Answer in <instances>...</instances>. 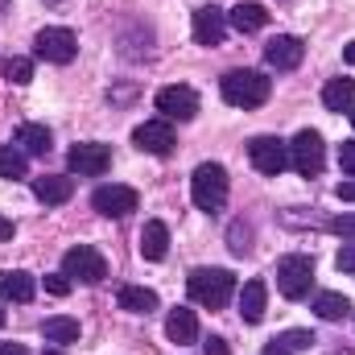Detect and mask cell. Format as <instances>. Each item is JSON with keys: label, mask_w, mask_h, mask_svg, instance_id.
Here are the masks:
<instances>
[{"label": "cell", "mask_w": 355, "mask_h": 355, "mask_svg": "<svg viewBox=\"0 0 355 355\" xmlns=\"http://www.w3.org/2000/svg\"><path fill=\"white\" fill-rule=\"evenodd\" d=\"M343 58H347V62H352V67H355V42H352V46H347V50H343Z\"/></svg>", "instance_id": "f35d334b"}, {"label": "cell", "mask_w": 355, "mask_h": 355, "mask_svg": "<svg viewBox=\"0 0 355 355\" xmlns=\"http://www.w3.org/2000/svg\"><path fill=\"white\" fill-rule=\"evenodd\" d=\"M227 248H232V257H248V252H252V227H248L244 219H236V223L227 227Z\"/></svg>", "instance_id": "4316f807"}, {"label": "cell", "mask_w": 355, "mask_h": 355, "mask_svg": "<svg viewBox=\"0 0 355 355\" xmlns=\"http://www.w3.org/2000/svg\"><path fill=\"white\" fill-rule=\"evenodd\" d=\"M37 293V281L29 272H0V302H33Z\"/></svg>", "instance_id": "d6986e66"}, {"label": "cell", "mask_w": 355, "mask_h": 355, "mask_svg": "<svg viewBox=\"0 0 355 355\" xmlns=\"http://www.w3.org/2000/svg\"><path fill=\"white\" fill-rule=\"evenodd\" d=\"M352 120H355V107H352Z\"/></svg>", "instance_id": "b9f144b4"}, {"label": "cell", "mask_w": 355, "mask_h": 355, "mask_svg": "<svg viewBox=\"0 0 355 355\" xmlns=\"http://www.w3.org/2000/svg\"><path fill=\"white\" fill-rule=\"evenodd\" d=\"M62 272L71 277V281H83V285H99L103 277H107V265H103V257L91 248V244H75L67 257H62Z\"/></svg>", "instance_id": "8992f818"}, {"label": "cell", "mask_w": 355, "mask_h": 355, "mask_svg": "<svg viewBox=\"0 0 355 355\" xmlns=\"http://www.w3.org/2000/svg\"><path fill=\"white\" fill-rule=\"evenodd\" d=\"M71 285H75V281H71L67 272H46V289H50L54 297H67V293H71Z\"/></svg>", "instance_id": "f546056e"}, {"label": "cell", "mask_w": 355, "mask_h": 355, "mask_svg": "<svg viewBox=\"0 0 355 355\" xmlns=\"http://www.w3.org/2000/svg\"><path fill=\"white\" fill-rule=\"evenodd\" d=\"M289 166L302 178H318L322 166H327V145L314 128H302L293 141H289Z\"/></svg>", "instance_id": "5b68a950"}, {"label": "cell", "mask_w": 355, "mask_h": 355, "mask_svg": "<svg viewBox=\"0 0 355 355\" xmlns=\"http://www.w3.org/2000/svg\"><path fill=\"white\" fill-rule=\"evenodd\" d=\"M335 194H339L343 202H355V178H347V182H339V186H335Z\"/></svg>", "instance_id": "e575fe53"}, {"label": "cell", "mask_w": 355, "mask_h": 355, "mask_svg": "<svg viewBox=\"0 0 355 355\" xmlns=\"http://www.w3.org/2000/svg\"><path fill=\"white\" fill-rule=\"evenodd\" d=\"M314 285V261L302 257V252H289L277 261V289L289 297V302H302Z\"/></svg>", "instance_id": "277c9868"}, {"label": "cell", "mask_w": 355, "mask_h": 355, "mask_svg": "<svg viewBox=\"0 0 355 355\" xmlns=\"http://www.w3.org/2000/svg\"><path fill=\"white\" fill-rule=\"evenodd\" d=\"M335 265H339V272H355V244H343V248H339Z\"/></svg>", "instance_id": "d6a6232c"}, {"label": "cell", "mask_w": 355, "mask_h": 355, "mask_svg": "<svg viewBox=\"0 0 355 355\" xmlns=\"http://www.w3.org/2000/svg\"><path fill=\"white\" fill-rule=\"evenodd\" d=\"M227 25L240 29V33H257V29H265L268 25V8L265 4H252V0H248V4L240 0V4L227 12Z\"/></svg>", "instance_id": "2e32d148"}, {"label": "cell", "mask_w": 355, "mask_h": 355, "mask_svg": "<svg viewBox=\"0 0 355 355\" xmlns=\"http://www.w3.org/2000/svg\"><path fill=\"white\" fill-rule=\"evenodd\" d=\"M248 157H252V166H257L261 174L277 178L289 166V145H285L281 137H257V141L248 145Z\"/></svg>", "instance_id": "8fae6325"}, {"label": "cell", "mask_w": 355, "mask_h": 355, "mask_svg": "<svg viewBox=\"0 0 355 355\" xmlns=\"http://www.w3.org/2000/svg\"><path fill=\"white\" fill-rule=\"evenodd\" d=\"M0 71H4V79H8V83H17V87H25V83L33 79V62H29V58H21V54L4 58V67H0Z\"/></svg>", "instance_id": "83f0119b"}, {"label": "cell", "mask_w": 355, "mask_h": 355, "mask_svg": "<svg viewBox=\"0 0 355 355\" xmlns=\"http://www.w3.org/2000/svg\"><path fill=\"white\" fill-rule=\"evenodd\" d=\"M190 198H194V207L207 211V215L223 211V202H227V170H223L219 162H202V166L194 170V178H190Z\"/></svg>", "instance_id": "7a4b0ae2"}, {"label": "cell", "mask_w": 355, "mask_h": 355, "mask_svg": "<svg viewBox=\"0 0 355 355\" xmlns=\"http://www.w3.org/2000/svg\"><path fill=\"white\" fill-rule=\"evenodd\" d=\"M67 166H71V174H79V178H99V174L112 170V149L107 145H95V141L75 145L67 153Z\"/></svg>", "instance_id": "30bf717a"}, {"label": "cell", "mask_w": 355, "mask_h": 355, "mask_svg": "<svg viewBox=\"0 0 355 355\" xmlns=\"http://www.w3.org/2000/svg\"><path fill=\"white\" fill-rule=\"evenodd\" d=\"M42 335H46V343H79V322L67 318V314H58V318L42 322Z\"/></svg>", "instance_id": "d4e9b609"}, {"label": "cell", "mask_w": 355, "mask_h": 355, "mask_svg": "<svg viewBox=\"0 0 355 355\" xmlns=\"http://www.w3.org/2000/svg\"><path fill=\"white\" fill-rule=\"evenodd\" d=\"M29 174V157L21 153V145H0V178H25Z\"/></svg>", "instance_id": "484cf974"}, {"label": "cell", "mask_w": 355, "mask_h": 355, "mask_svg": "<svg viewBox=\"0 0 355 355\" xmlns=\"http://www.w3.org/2000/svg\"><path fill=\"white\" fill-rule=\"evenodd\" d=\"M265 302H268L265 281H248L240 289V314H244V322H261L265 318Z\"/></svg>", "instance_id": "44dd1931"}, {"label": "cell", "mask_w": 355, "mask_h": 355, "mask_svg": "<svg viewBox=\"0 0 355 355\" xmlns=\"http://www.w3.org/2000/svg\"><path fill=\"white\" fill-rule=\"evenodd\" d=\"M17 145H21L25 157H46L50 145H54V137H50L46 124H21V128H17Z\"/></svg>", "instance_id": "e0dca14e"}, {"label": "cell", "mask_w": 355, "mask_h": 355, "mask_svg": "<svg viewBox=\"0 0 355 355\" xmlns=\"http://www.w3.org/2000/svg\"><path fill=\"white\" fill-rule=\"evenodd\" d=\"M277 343H281L289 355H297V352H310L318 339H314L310 331H281V335H277Z\"/></svg>", "instance_id": "f1b7e54d"}, {"label": "cell", "mask_w": 355, "mask_h": 355, "mask_svg": "<svg viewBox=\"0 0 355 355\" xmlns=\"http://www.w3.org/2000/svg\"><path fill=\"white\" fill-rule=\"evenodd\" d=\"M339 166H343V174L355 178V141H343L339 145Z\"/></svg>", "instance_id": "1f68e13d"}, {"label": "cell", "mask_w": 355, "mask_h": 355, "mask_svg": "<svg viewBox=\"0 0 355 355\" xmlns=\"http://www.w3.org/2000/svg\"><path fill=\"white\" fill-rule=\"evenodd\" d=\"M120 310H128V314H153L157 310V293L145 289V285H124L120 289Z\"/></svg>", "instance_id": "7402d4cb"}, {"label": "cell", "mask_w": 355, "mask_h": 355, "mask_svg": "<svg viewBox=\"0 0 355 355\" xmlns=\"http://www.w3.org/2000/svg\"><path fill=\"white\" fill-rule=\"evenodd\" d=\"M137 202H141V194H137L132 186H120V182L99 186V190L91 194V207H95L99 215H107V219H124V215H132Z\"/></svg>", "instance_id": "ba28073f"}, {"label": "cell", "mask_w": 355, "mask_h": 355, "mask_svg": "<svg viewBox=\"0 0 355 355\" xmlns=\"http://www.w3.org/2000/svg\"><path fill=\"white\" fill-rule=\"evenodd\" d=\"M0 355H29L21 343H0Z\"/></svg>", "instance_id": "8d00e7d4"}, {"label": "cell", "mask_w": 355, "mask_h": 355, "mask_svg": "<svg viewBox=\"0 0 355 355\" xmlns=\"http://www.w3.org/2000/svg\"><path fill=\"white\" fill-rule=\"evenodd\" d=\"M223 33H227V12H219L215 4H207V8L194 12V42L198 46H219Z\"/></svg>", "instance_id": "5bb4252c"}, {"label": "cell", "mask_w": 355, "mask_h": 355, "mask_svg": "<svg viewBox=\"0 0 355 355\" xmlns=\"http://www.w3.org/2000/svg\"><path fill=\"white\" fill-rule=\"evenodd\" d=\"M314 314H318L322 322H343V318L352 314V302H347L343 293H331V289H327V293L314 297Z\"/></svg>", "instance_id": "cb8c5ba5"}, {"label": "cell", "mask_w": 355, "mask_h": 355, "mask_svg": "<svg viewBox=\"0 0 355 355\" xmlns=\"http://www.w3.org/2000/svg\"><path fill=\"white\" fill-rule=\"evenodd\" d=\"M302 58H306V46H302V37H293V33H277L265 46V62L272 71H297Z\"/></svg>", "instance_id": "4fadbf2b"}, {"label": "cell", "mask_w": 355, "mask_h": 355, "mask_svg": "<svg viewBox=\"0 0 355 355\" xmlns=\"http://www.w3.org/2000/svg\"><path fill=\"white\" fill-rule=\"evenodd\" d=\"M4 322H8V314H4V310H0V327H4Z\"/></svg>", "instance_id": "60d3db41"}, {"label": "cell", "mask_w": 355, "mask_h": 355, "mask_svg": "<svg viewBox=\"0 0 355 355\" xmlns=\"http://www.w3.org/2000/svg\"><path fill=\"white\" fill-rule=\"evenodd\" d=\"M132 145H137L141 153L170 157V153H174V145H178L174 124H170V120H145V124H137V132H132Z\"/></svg>", "instance_id": "9c48e42d"}, {"label": "cell", "mask_w": 355, "mask_h": 355, "mask_svg": "<svg viewBox=\"0 0 355 355\" xmlns=\"http://www.w3.org/2000/svg\"><path fill=\"white\" fill-rule=\"evenodd\" d=\"M261 355H289V352H285V347H281L277 339H268V343H265V352H261Z\"/></svg>", "instance_id": "74e56055"}, {"label": "cell", "mask_w": 355, "mask_h": 355, "mask_svg": "<svg viewBox=\"0 0 355 355\" xmlns=\"http://www.w3.org/2000/svg\"><path fill=\"white\" fill-rule=\"evenodd\" d=\"M202 355H227V339H219V335H211V339L202 343Z\"/></svg>", "instance_id": "836d02e7"}, {"label": "cell", "mask_w": 355, "mask_h": 355, "mask_svg": "<svg viewBox=\"0 0 355 355\" xmlns=\"http://www.w3.org/2000/svg\"><path fill=\"white\" fill-rule=\"evenodd\" d=\"M42 355H62V352H58V347H50V352H42Z\"/></svg>", "instance_id": "ab89813d"}, {"label": "cell", "mask_w": 355, "mask_h": 355, "mask_svg": "<svg viewBox=\"0 0 355 355\" xmlns=\"http://www.w3.org/2000/svg\"><path fill=\"white\" fill-rule=\"evenodd\" d=\"M33 50H37V58L67 67V62H75V54H79V42H75V33H71V29H62V25H50V29H42V33H37Z\"/></svg>", "instance_id": "52a82bcc"}, {"label": "cell", "mask_w": 355, "mask_h": 355, "mask_svg": "<svg viewBox=\"0 0 355 355\" xmlns=\"http://www.w3.org/2000/svg\"><path fill=\"white\" fill-rule=\"evenodd\" d=\"M166 335H170L174 343H194V339H198V318H194V310H186V306L170 310V318H166Z\"/></svg>", "instance_id": "ffe728a7"}, {"label": "cell", "mask_w": 355, "mask_h": 355, "mask_svg": "<svg viewBox=\"0 0 355 355\" xmlns=\"http://www.w3.org/2000/svg\"><path fill=\"white\" fill-rule=\"evenodd\" d=\"M223 99L232 103V107H261L268 95H272V79H265L261 71H227L223 75Z\"/></svg>", "instance_id": "3957f363"}, {"label": "cell", "mask_w": 355, "mask_h": 355, "mask_svg": "<svg viewBox=\"0 0 355 355\" xmlns=\"http://www.w3.org/2000/svg\"><path fill=\"white\" fill-rule=\"evenodd\" d=\"M322 103L331 112H352L355 107V79H331L322 87Z\"/></svg>", "instance_id": "603a6c76"}, {"label": "cell", "mask_w": 355, "mask_h": 355, "mask_svg": "<svg viewBox=\"0 0 355 355\" xmlns=\"http://www.w3.org/2000/svg\"><path fill=\"white\" fill-rule=\"evenodd\" d=\"M157 112H162L166 120L186 124V120L198 116V95H194L190 87H162L157 91Z\"/></svg>", "instance_id": "7c38bea8"}, {"label": "cell", "mask_w": 355, "mask_h": 355, "mask_svg": "<svg viewBox=\"0 0 355 355\" xmlns=\"http://www.w3.org/2000/svg\"><path fill=\"white\" fill-rule=\"evenodd\" d=\"M186 289H190V297H194L198 306L223 310V306L232 302V293H236V277H232L227 268H194V272L186 277Z\"/></svg>", "instance_id": "6da1fadb"}, {"label": "cell", "mask_w": 355, "mask_h": 355, "mask_svg": "<svg viewBox=\"0 0 355 355\" xmlns=\"http://www.w3.org/2000/svg\"><path fill=\"white\" fill-rule=\"evenodd\" d=\"M331 232H339L343 240H352V244H355V211H352V215H339V219H331Z\"/></svg>", "instance_id": "4dcf8cb0"}, {"label": "cell", "mask_w": 355, "mask_h": 355, "mask_svg": "<svg viewBox=\"0 0 355 355\" xmlns=\"http://www.w3.org/2000/svg\"><path fill=\"white\" fill-rule=\"evenodd\" d=\"M50 4H54V0H50Z\"/></svg>", "instance_id": "7bdbcfd3"}, {"label": "cell", "mask_w": 355, "mask_h": 355, "mask_svg": "<svg viewBox=\"0 0 355 355\" xmlns=\"http://www.w3.org/2000/svg\"><path fill=\"white\" fill-rule=\"evenodd\" d=\"M33 194H37L46 207H58V202H67V198L75 194V178H67V174H42V178H33Z\"/></svg>", "instance_id": "9a60e30c"}, {"label": "cell", "mask_w": 355, "mask_h": 355, "mask_svg": "<svg viewBox=\"0 0 355 355\" xmlns=\"http://www.w3.org/2000/svg\"><path fill=\"white\" fill-rule=\"evenodd\" d=\"M166 252H170V227L162 219L145 223V232H141V257L145 261H166Z\"/></svg>", "instance_id": "ac0fdd59"}, {"label": "cell", "mask_w": 355, "mask_h": 355, "mask_svg": "<svg viewBox=\"0 0 355 355\" xmlns=\"http://www.w3.org/2000/svg\"><path fill=\"white\" fill-rule=\"evenodd\" d=\"M12 232H17V227H12V219H4V215H0V240H12Z\"/></svg>", "instance_id": "d590c367"}]
</instances>
